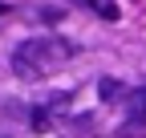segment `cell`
<instances>
[{
	"label": "cell",
	"instance_id": "cell-4",
	"mask_svg": "<svg viewBox=\"0 0 146 138\" xmlns=\"http://www.w3.org/2000/svg\"><path fill=\"white\" fill-rule=\"evenodd\" d=\"M126 106L134 110V118H146V85H142V90H134L130 98H126Z\"/></svg>",
	"mask_w": 146,
	"mask_h": 138
},
{
	"label": "cell",
	"instance_id": "cell-1",
	"mask_svg": "<svg viewBox=\"0 0 146 138\" xmlns=\"http://www.w3.org/2000/svg\"><path fill=\"white\" fill-rule=\"evenodd\" d=\"M73 57V45L61 41V37H29L16 45V53H12V69H16V77H49L53 69H57L61 61Z\"/></svg>",
	"mask_w": 146,
	"mask_h": 138
},
{
	"label": "cell",
	"instance_id": "cell-2",
	"mask_svg": "<svg viewBox=\"0 0 146 138\" xmlns=\"http://www.w3.org/2000/svg\"><path fill=\"white\" fill-rule=\"evenodd\" d=\"M73 8H89L94 16H102V21H118V4L114 0H69Z\"/></svg>",
	"mask_w": 146,
	"mask_h": 138
},
{
	"label": "cell",
	"instance_id": "cell-3",
	"mask_svg": "<svg viewBox=\"0 0 146 138\" xmlns=\"http://www.w3.org/2000/svg\"><path fill=\"white\" fill-rule=\"evenodd\" d=\"M98 94H102L106 102H126V98H130V94H126V85L114 81V77H102V81H98Z\"/></svg>",
	"mask_w": 146,
	"mask_h": 138
},
{
	"label": "cell",
	"instance_id": "cell-5",
	"mask_svg": "<svg viewBox=\"0 0 146 138\" xmlns=\"http://www.w3.org/2000/svg\"><path fill=\"white\" fill-rule=\"evenodd\" d=\"M4 12H8V4H4V0H0V16H4Z\"/></svg>",
	"mask_w": 146,
	"mask_h": 138
}]
</instances>
